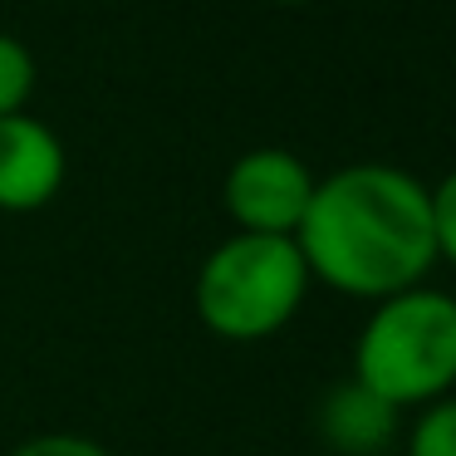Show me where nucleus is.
I'll list each match as a JSON object with an SVG mask.
<instances>
[{
  "instance_id": "nucleus-1",
  "label": "nucleus",
  "mask_w": 456,
  "mask_h": 456,
  "mask_svg": "<svg viewBox=\"0 0 456 456\" xmlns=\"http://www.w3.org/2000/svg\"><path fill=\"white\" fill-rule=\"evenodd\" d=\"M295 246L309 275L348 299L378 305L427 285L436 265L432 187L393 162H348L319 177Z\"/></svg>"
},
{
  "instance_id": "nucleus-2",
  "label": "nucleus",
  "mask_w": 456,
  "mask_h": 456,
  "mask_svg": "<svg viewBox=\"0 0 456 456\" xmlns=\"http://www.w3.org/2000/svg\"><path fill=\"white\" fill-rule=\"evenodd\" d=\"M314 285L295 236H246L231 231L207 250L191 285V305L207 334L226 344H260L295 324Z\"/></svg>"
},
{
  "instance_id": "nucleus-3",
  "label": "nucleus",
  "mask_w": 456,
  "mask_h": 456,
  "mask_svg": "<svg viewBox=\"0 0 456 456\" xmlns=\"http://www.w3.org/2000/svg\"><path fill=\"white\" fill-rule=\"evenodd\" d=\"M354 378L407 412L456 387V295L412 285L373 305L354 344Z\"/></svg>"
},
{
  "instance_id": "nucleus-4",
  "label": "nucleus",
  "mask_w": 456,
  "mask_h": 456,
  "mask_svg": "<svg viewBox=\"0 0 456 456\" xmlns=\"http://www.w3.org/2000/svg\"><path fill=\"white\" fill-rule=\"evenodd\" d=\"M319 177L289 148H250L226 167L221 207L246 236H295L314 201Z\"/></svg>"
},
{
  "instance_id": "nucleus-5",
  "label": "nucleus",
  "mask_w": 456,
  "mask_h": 456,
  "mask_svg": "<svg viewBox=\"0 0 456 456\" xmlns=\"http://www.w3.org/2000/svg\"><path fill=\"white\" fill-rule=\"evenodd\" d=\"M69 177V152L60 133L30 109L0 118V211L30 216L50 207Z\"/></svg>"
},
{
  "instance_id": "nucleus-6",
  "label": "nucleus",
  "mask_w": 456,
  "mask_h": 456,
  "mask_svg": "<svg viewBox=\"0 0 456 456\" xmlns=\"http://www.w3.org/2000/svg\"><path fill=\"white\" fill-rule=\"evenodd\" d=\"M397 427L403 412L358 378H344L319 397V432L338 456H383L397 442Z\"/></svg>"
},
{
  "instance_id": "nucleus-7",
  "label": "nucleus",
  "mask_w": 456,
  "mask_h": 456,
  "mask_svg": "<svg viewBox=\"0 0 456 456\" xmlns=\"http://www.w3.org/2000/svg\"><path fill=\"white\" fill-rule=\"evenodd\" d=\"M35 84H40V64H35L30 45L0 30V118L30 109Z\"/></svg>"
},
{
  "instance_id": "nucleus-8",
  "label": "nucleus",
  "mask_w": 456,
  "mask_h": 456,
  "mask_svg": "<svg viewBox=\"0 0 456 456\" xmlns=\"http://www.w3.org/2000/svg\"><path fill=\"white\" fill-rule=\"evenodd\" d=\"M407 456H456V393L417 407L407 427Z\"/></svg>"
},
{
  "instance_id": "nucleus-9",
  "label": "nucleus",
  "mask_w": 456,
  "mask_h": 456,
  "mask_svg": "<svg viewBox=\"0 0 456 456\" xmlns=\"http://www.w3.org/2000/svg\"><path fill=\"white\" fill-rule=\"evenodd\" d=\"M432 236H436V260L456 270V167L432 187Z\"/></svg>"
},
{
  "instance_id": "nucleus-10",
  "label": "nucleus",
  "mask_w": 456,
  "mask_h": 456,
  "mask_svg": "<svg viewBox=\"0 0 456 456\" xmlns=\"http://www.w3.org/2000/svg\"><path fill=\"white\" fill-rule=\"evenodd\" d=\"M11 456H113V452L103 442H94V436H84V432H45V436L20 442Z\"/></svg>"
},
{
  "instance_id": "nucleus-11",
  "label": "nucleus",
  "mask_w": 456,
  "mask_h": 456,
  "mask_svg": "<svg viewBox=\"0 0 456 456\" xmlns=\"http://www.w3.org/2000/svg\"><path fill=\"white\" fill-rule=\"evenodd\" d=\"M265 5H285V11H295V5H314V0H265Z\"/></svg>"
}]
</instances>
